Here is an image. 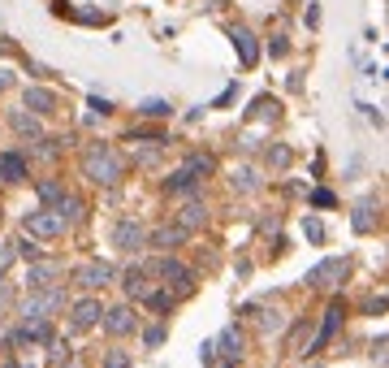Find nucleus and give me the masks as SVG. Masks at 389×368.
<instances>
[{
	"instance_id": "13",
	"label": "nucleus",
	"mask_w": 389,
	"mask_h": 368,
	"mask_svg": "<svg viewBox=\"0 0 389 368\" xmlns=\"http://www.w3.org/2000/svg\"><path fill=\"white\" fill-rule=\"evenodd\" d=\"M230 39H234V48H238L243 65H255V61H260V43H255V35H251L247 26H234V31H230Z\"/></svg>"
},
{
	"instance_id": "3",
	"label": "nucleus",
	"mask_w": 389,
	"mask_h": 368,
	"mask_svg": "<svg viewBox=\"0 0 389 368\" xmlns=\"http://www.w3.org/2000/svg\"><path fill=\"white\" fill-rule=\"evenodd\" d=\"M22 230H26L31 238H57V234L65 230V221H61L57 213H52V208H35V213H26Z\"/></svg>"
},
{
	"instance_id": "32",
	"label": "nucleus",
	"mask_w": 389,
	"mask_h": 368,
	"mask_svg": "<svg viewBox=\"0 0 389 368\" xmlns=\"http://www.w3.org/2000/svg\"><path fill=\"white\" fill-rule=\"evenodd\" d=\"M311 204H316V208H333V195H329V191H316Z\"/></svg>"
},
{
	"instance_id": "24",
	"label": "nucleus",
	"mask_w": 389,
	"mask_h": 368,
	"mask_svg": "<svg viewBox=\"0 0 389 368\" xmlns=\"http://www.w3.org/2000/svg\"><path fill=\"white\" fill-rule=\"evenodd\" d=\"M139 113H143V117H169L174 109H169V100H143Z\"/></svg>"
},
{
	"instance_id": "17",
	"label": "nucleus",
	"mask_w": 389,
	"mask_h": 368,
	"mask_svg": "<svg viewBox=\"0 0 389 368\" xmlns=\"http://www.w3.org/2000/svg\"><path fill=\"white\" fill-rule=\"evenodd\" d=\"M178 243H186V230H182V226H160V230L151 234V247H160V251H169V247H178Z\"/></svg>"
},
{
	"instance_id": "21",
	"label": "nucleus",
	"mask_w": 389,
	"mask_h": 368,
	"mask_svg": "<svg viewBox=\"0 0 389 368\" xmlns=\"http://www.w3.org/2000/svg\"><path fill=\"white\" fill-rule=\"evenodd\" d=\"M195 182H199V178H195V174H191V169L182 165V169H178V174L169 178V191H174V195H191V191H195Z\"/></svg>"
},
{
	"instance_id": "7",
	"label": "nucleus",
	"mask_w": 389,
	"mask_h": 368,
	"mask_svg": "<svg viewBox=\"0 0 389 368\" xmlns=\"http://www.w3.org/2000/svg\"><path fill=\"white\" fill-rule=\"evenodd\" d=\"M212 351H220V364H216V368H230V364L243 355V334H238L234 325H230V330H220V338L212 342Z\"/></svg>"
},
{
	"instance_id": "30",
	"label": "nucleus",
	"mask_w": 389,
	"mask_h": 368,
	"mask_svg": "<svg viewBox=\"0 0 389 368\" xmlns=\"http://www.w3.org/2000/svg\"><path fill=\"white\" fill-rule=\"evenodd\" d=\"M143 342H147V347H160V342H164V325H151V330L143 334Z\"/></svg>"
},
{
	"instance_id": "6",
	"label": "nucleus",
	"mask_w": 389,
	"mask_h": 368,
	"mask_svg": "<svg viewBox=\"0 0 389 368\" xmlns=\"http://www.w3.org/2000/svg\"><path fill=\"white\" fill-rule=\"evenodd\" d=\"M57 278H61V260H31V269H26V286L31 290H48Z\"/></svg>"
},
{
	"instance_id": "29",
	"label": "nucleus",
	"mask_w": 389,
	"mask_h": 368,
	"mask_svg": "<svg viewBox=\"0 0 389 368\" xmlns=\"http://www.w3.org/2000/svg\"><path fill=\"white\" fill-rule=\"evenodd\" d=\"M104 368H130V355L126 351H108L104 355Z\"/></svg>"
},
{
	"instance_id": "19",
	"label": "nucleus",
	"mask_w": 389,
	"mask_h": 368,
	"mask_svg": "<svg viewBox=\"0 0 389 368\" xmlns=\"http://www.w3.org/2000/svg\"><path fill=\"white\" fill-rule=\"evenodd\" d=\"M376 221H380V213H376V204H372V199H363V204L355 208V217H351V226H355L359 234H368Z\"/></svg>"
},
{
	"instance_id": "34",
	"label": "nucleus",
	"mask_w": 389,
	"mask_h": 368,
	"mask_svg": "<svg viewBox=\"0 0 389 368\" xmlns=\"http://www.w3.org/2000/svg\"><path fill=\"white\" fill-rule=\"evenodd\" d=\"M9 368H26V364H9Z\"/></svg>"
},
{
	"instance_id": "31",
	"label": "nucleus",
	"mask_w": 389,
	"mask_h": 368,
	"mask_svg": "<svg viewBox=\"0 0 389 368\" xmlns=\"http://www.w3.org/2000/svg\"><path fill=\"white\" fill-rule=\"evenodd\" d=\"M18 247H22V256H26V260H39V247H35V238H31V234H26Z\"/></svg>"
},
{
	"instance_id": "8",
	"label": "nucleus",
	"mask_w": 389,
	"mask_h": 368,
	"mask_svg": "<svg viewBox=\"0 0 389 368\" xmlns=\"http://www.w3.org/2000/svg\"><path fill=\"white\" fill-rule=\"evenodd\" d=\"M147 243V230L139 226V221H117V230H113V247H122V251H139Z\"/></svg>"
},
{
	"instance_id": "5",
	"label": "nucleus",
	"mask_w": 389,
	"mask_h": 368,
	"mask_svg": "<svg viewBox=\"0 0 389 368\" xmlns=\"http://www.w3.org/2000/svg\"><path fill=\"white\" fill-rule=\"evenodd\" d=\"M346 278V260L342 256H329V260H320L316 269H307V282L311 286H338Z\"/></svg>"
},
{
	"instance_id": "16",
	"label": "nucleus",
	"mask_w": 389,
	"mask_h": 368,
	"mask_svg": "<svg viewBox=\"0 0 389 368\" xmlns=\"http://www.w3.org/2000/svg\"><path fill=\"white\" fill-rule=\"evenodd\" d=\"M203 221H208V208H203V204H199V199H191V204H186V208H182V213H178V226H182V230H186V234H191V230H199V226H203Z\"/></svg>"
},
{
	"instance_id": "11",
	"label": "nucleus",
	"mask_w": 389,
	"mask_h": 368,
	"mask_svg": "<svg viewBox=\"0 0 389 368\" xmlns=\"http://www.w3.org/2000/svg\"><path fill=\"white\" fill-rule=\"evenodd\" d=\"M338 321H342V299H333V303H329V312H324V325H320V334H316V342H311V351H307V355H316V351H324V347H329V338H333V330H338Z\"/></svg>"
},
{
	"instance_id": "28",
	"label": "nucleus",
	"mask_w": 389,
	"mask_h": 368,
	"mask_svg": "<svg viewBox=\"0 0 389 368\" xmlns=\"http://www.w3.org/2000/svg\"><path fill=\"white\" fill-rule=\"evenodd\" d=\"M39 195L52 204V199H61V195H65V186H61V182H39Z\"/></svg>"
},
{
	"instance_id": "25",
	"label": "nucleus",
	"mask_w": 389,
	"mask_h": 368,
	"mask_svg": "<svg viewBox=\"0 0 389 368\" xmlns=\"http://www.w3.org/2000/svg\"><path fill=\"white\" fill-rule=\"evenodd\" d=\"M230 182H234L238 191H255V174H251V169H234V178H230Z\"/></svg>"
},
{
	"instance_id": "15",
	"label": "nucleus",
	"mask_w": 389,
	"mask_h": 368,
	"mask_svg": "<svg viewBox=\"0 0 389 368\" xmlns=\"http://www.w3.org/2000/svg\"><path fill=\"white\" fill-rule=\"evenodd\" d=\"M0 178L5 182H22L26 178V161L18 152H0Z\"/></svg>"
},
{
	"instance_id": "26",
	"label": "nucleus",
	"mask_w": 389,
	"mask_h": 368,
	"mask_svg": "<svg viewBox=\"0 0 389 368\" xmlns=\"http://www.w3.org/2000/svg\"><path fill=\"white\" fill-rule=\"evenodd\" d=\"M268 165L286 169V165H290V147H268Z\"/></svg>"
},
{
	"instance_id": "12",
	"label": "nucleus",
	"mask_w": 389,
	"mask_h": 368,
	"mask_svg": "<svg viewBox=\"0 0 389 368\" xmlns=\"http://www.w3.org/2000/svg\"><path fill=\"white\" fill-rule=\"evenodd\" d=\"M100 317H104L100 299H78V303H74V317H70V325H74V330H91Z\"/></svg>"
},
{
	"instance_id": "20",
	"label": "nucleus",
	"mask_w": 389,
	"mask_h": 368,
	"mask_svg": "<svg viewBox=\"0 0 389 368\" xmlns=\"http://www.w3.org/2000/svg\"><path fill=\"white\" fill-rule=\"evenodd\" d=\"M52 213H57L65 226H74V221H78V213H82V204H78L74 195H61V199H52Z\"/></svg>"
},
{
	"instance_id": "18",
	"label": "nucleus",
	"mask_w": 389,
	"mask_h": 368,
	"mask_svg": "<svg viewBox=\"0 0 389 368\" xmlns=\"http://www.w3.org/2000/svg\"><path fill=\"white\" fill-rule=\"evenodd\" d=\"M122 286H126V295H134V299H147V290H151V286H147V273L134 269V265L122 273Z\"/></svg>"
},
{
	"instance_id": "1",
	"label": "nucleus",
	"mask_w": 389,
	"mask_h": 368,
	"mask_svg": "<svg viewBox=\"0 0 389 368\" xmlns=\"http://www.w3.org/2000/svg\"><path fill=\"white\" fill-rule=\"evenodd\" d=\"M82 178H91L95 186H113L122 178V156L108 143H91L82 152Z\"/></svg>"
},
{
	"instance_id": "22",
	"label": "nucleus",
	"mask_w": 389,
	"mask_h": 368,
	"mask_svg": "<svg viewBox=\"0 0 389 368\" xmlns=\"http://www.w3.org/2000/svg\"><path fill=\"white\" fill-rule=\"evenodd\" d=\"M9 122H14V130H18V135H31V139H39V117H35V113H14Z\"/></svg>"
},
{
	"instance_id": "2",
	"label": "nucleus",
	"mask_w": 389,
	"mask_h": 368,
	"mask_svg": "<svg viewBox=\"0 0 389 368\" xmlns=\"http://www.w3.org/2000/svg\"><path fill=\"white\" fill-rule=\"evenodd\" d=\"M65 303V295L57 290V286H48V290H35L31 299H26V325H43L52 312H57Z\"/></svg>"
},
{
	"instance_id": "10",
	"label": "nucleus",
	"mask_w": 389,
	"mask_h": 368,
	"mask_svg": "<svg viewBox=\"0 0 389 368\" xmlns=\"http://www.w3.org/2000/svg\"><path fill=\"white\" fill-rule=\"evenodd\" d=\"M104 330L113 334V338L134 334V312H130V307H108V312H104Z\"/></svg>"
},
{
	"instance_id": "33",
	"label": "nucleus",
	"mask_w": 389,
	"mask_h": 368,
	"mask_svg": "<svg viewBox=\"0 0 389 368\" xmlns=\"http://www.w3.org/2000/svg\"><path fill=\"white\" fill-rule=\"evenodd\" d=\"M5 87H9V74H5V70H0V91H5Z\"/></svg>"
},
{
	"instance_id": "14",
	"label": "nucleus",
	"mask_w": 389,
	"mask_h": 368,
	"mask_svg": "<svg viewBox=\"0 0 389 368\" xmlns=\"http://www.w3.org/2000/svg\"><path fill=\"white\" fill-rule=\"evenodd\" d=\"M26 109L35 117H48L52 109H57V95H52L48 87H26Z\"/></svg>"
},
{
	"instance_id": "27",
	"label": "nucleus",
	"mask_w": 389,
	"mask_h": 368,
	"mask_svg": "<svg viewBox=\"0 0 389 368\" xmlns=\"http://www.w3.org/2000/svg\"><path fill=\"white\" fill-rule=\"evenodd\" d=\"M303 234H307L311 243H324V226H320L316 217H307V221H303Z\"/></svg>"
},
{
	"instance_id": "23",
	"label": "nucleus",
	"mask_w": 389,
	"mask_h": 368,
	"mask_svg": "<svg viewBox=\"0 0 389 368\" xmlns=\"http://www.w3.org/2000/svg\"><path fill=\"white\" fill-rule=\"evenodd\" d=\"M277 113H282V104H277L272 95H260V100L251 104V117H272V122H277Z\"/></svg>"
},
{
	"instance_id": "4",
	"label": "nucleus",
	"mask_w": 389,
	"mask_h": 368,
	"mask_svg": "<svg viewBox=\"0 0 389 368\" xmlns=\"http://www.w3.org/2000/svg\"><path fill=\"white\" fill-rule=\"evenodd\" d=\"M117 273H113V265H104V260H91V265H78L74 269V282L82 286V290H100V286H108Z\"/></svg>"
},
{
	"instance_id": "9",
	"label": "nucleus",
	"mask_w": 389,
	"mask_h": 368,
	"mask_svg": "<svg viewBox=\"0 0 389 368\" xmlns=\"http://www.w3.org/2000/svg\"><path fill=\"white\" fill-rule=\"evenodd\" d=\"M156 273H160L164 282H174V286H178L182 295H186V290H191V282H195V273H191V269L182 265V260H169V256H164L160 265H156Z\"/></svg>"
}]
</instances>
